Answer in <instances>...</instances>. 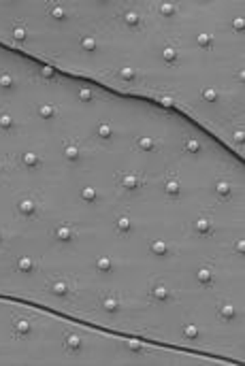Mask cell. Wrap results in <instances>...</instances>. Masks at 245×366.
I'll use <instances>...</instances> for the list:
<instances>
[{"mask_svg":"<svg viewBox=\"0 0 245 366\" xmlns=\"http://www.w3.org/2000/svg\"><path fill=\"white\" fill-rule=\"evenodd\" d=\"M96 81H101L103 85L122 90V92H132V94H143V71L130 66V64H122L118 69L105 71L101 75L94 77Z\"/></svg>","mask_w":245,"mask_h":366,"instance_id":"7a4b0ae2","label":"cell"},{"mask_svg":"<svg viewBox=\"0 0 245 366\" xmlns=\"http://www.w3.org/2000/svg\"><path fill=\"white\" fill-rule=\"evenodd\" d=\"M183 56L186 54L179 49V45L175 41H164L158 49V54H156L158 64L164 66V69H179L181 62H183Z\"/></svg>","mask_w":245,"mask_h":366,"instance_id":"30bf717a","label":"cell"},{"mask_svg":"<svg viewBox=\"0 0 245 366\" xmlns=\"http://www.w3.org/2000/svg\"><path fill=\"white\" fill-rule=\"evenodd\" d=\"M7 243H9L7 228H5V226H0V251H7Z\"/></svg>","mask_w":245,"mask_h":366,"instance_id":"d4e9b609","label":"cell"},{"mask_svg":"<svg viewBox=\"0 0 245 366\" xmlns=\"http://www.w3.org/2000/svg\"><path fill=\"white\" fill-rule=\"evenodd\" d=\"M147 300L154 304H167V302H177V292L171 290L167 283H162L160 279H152L150 288H147Z\"/></svg>","mask_w":245,"mask_h":366,"instance_id":"4fadbf2b","label":"cell"},{"mask_svg":"<svg viewBox=\"0 0 245 366\" xmlns=\"http://www.w3.org/2000/svg\"><path fill=\"white\" fill-rule=\"evenodd\" d=\"M34 118L38 122H45V124H58V118H60V109L58 104L52 102V100H36L34 102Z\"/></svg>","mask_w":245,"mask_h":366,"instance_id":"ac0fdd59","label":"cell"},{"mask_svg":"<svg viewBox=\"0 0 245 366\" xmlns=\"http://www.w3.org/2000/svg\"><path fill=\"white\" fill-rule=\"evenodd\" d=\"M88 151L90 147L85 143H79V141H64V149H62V160L69 169H75L79 171L85 160H88Z\"/></svg>","mask_w":245,"mask_h":366,"instance_id":"52a82bcc","label":"cell"},{"mask_svg":"<svg viewBox=\"0 0 245 366\" xmlns=\"http://www.w3.org/2000/svg\"><path fill=\"white\" fill-rule=\"evenodd\" d=\"M47 230H49V239H52L54 247H60V249H71L75 247L77 239H79V232L81 228L66 222V220H54L47 224Z\"/></svg>","mask_w":245,"mask_h":366,"instance_id":"277c9868","label":"cell"},{"mask_svg":"<svg viewBox=\"0 0 245 366\" xmlns=\"http://www.w3.org/2000/svg\"><path fill=\"white\" fill-rule=\"evenodd\" d=\"M115 185H118V192L124 196V198H132V196H139L141 190H143V177L130 169H124L115 175Z\"/></svg>","mask_w":245,"mask_h":366,"instance_id":"ba28073f","label":"cell"},{"mask_svg":"<svg viewBox=\"0 0 245 366\" xmlns=\"http://www.w3.org/2000/svg\"><path fill=\"white\" fill-rule=\"evenodd\" d=\"M183 232L194 239H211V234L216 232V226L211 218L207 216V211H203V213H196L192 220L183 224Z\"/></svg>","mask_w":245,"mask_h":366,"instance_id":"8992f818","label":"cell"},{"mask_svg":"<svg viewBox=\"0 0 245 366\" xmlns=\"http://www.w3.org/2000/svg\"><path fill=\"white\" fill-rule=\"evenodd\" d=\"M28 43H30V30H28V26L24 22H15L7 45L9 47H18V49H26Z\"/></svg>","mask_w":245,"mask_h":366,"instance_id":"ffe728a7","label":"cell"},{"mask_svg":"<svg viewBox=\"0 0 245 366\" xmlns=\"http://www.w3.org/2000/svg\"><path fill=\"white\" fill-rule=\"evenodd\" d=\"M13 273H18L20 277H36L41 275V265L38 258L30 255V253H20L13 258Z\"/></svg>","mask_w":245,"mask_h":366,"instance_id":"9a60e30c","label":"cell"},{"mask_svg":"<svg viewBox=\"0 0 245 366\" xmlns=\"http://www.w3.org/2000/svg\"><path fill=\"white\" fill-rule=\"evenodd\" d=\"M7 167H9V155H0V185H3V183H5Z\"/></svg>","mask_w":245,"mask_h":366,"instance_id":"cb8c5ba5","label":"cell"},{"mask_svg":"<svg viewBox=\"0 0 245 366\" xmlns=\"http://www.w3.org/2000/svg\"><path fill=\"white\" fill-rule=\"evenodd\" d=\"M192 277H194V281H196V286H199V288L211 290V286L216 283L218 271H216V267H214L211 260H207V262H201L199 267L194 269Z\"/></svg>","mask_w":245,"mask_h":366,"instance_id":"d6986e66","label":"cell"},{"mask_svg":"<svg viewBox=\"0 0 245 366\" xmlns=\"http://www.w3.org/2000/svg\"><path fill=\"white\" fill-rule=\"evenodd\" d=\"M24 81H26V77H20L11 71H0V107L22 87Z\"/></svg>","mask_w":245,"mask_h":366,"instance_id":"7c38bea8","label":"cell"},{"mask_svg":"<svg viewBox=\"0 0 245 366\" xmlns=\"http://www.w3.org/2000/svg\"><path fill=\"white\" fill-rule=\"evenodd\" d=\"M18 164H20V169L22 171H26V173H43V158H41V153L36 151V149H32V147H28V149H24V151H20L18 155Z\"/></svg>","mask_w":245,"mask_h":366,"instance_id":"e0dca14e","label":"cell"},{"mask_svg":"<svg viewBox=\"0 0 245 366\" xmlns=\"http://www.w3.org/2000/svg\"><path fill=\"white\" fill-rule=\"evenodd\" d=\"M15 216L24 222H36L43 218V204L38 192L15 194Z\"/></svg>","mask_w":245,"mask_h":366,"instance_id":"5b68a950","label":"cell"},{"mask_svg":"<svg viewBox=\"0 0 245 366\" xmlns=\"http://www.w3.org/2000/svg\"><path fill=\"white\" fill-rule=\"evenodd\" d=\"M216 318L222 324H243V307L228 298H218Z\"/></svg>","mask_w":245,"mask_h":366,"instance_id":"9c48e42d","label":"cell"},{"mask_svg":"<svg viewBox=\"0 0 245 366\" xmlns=\"http://www.w3.org/2000/svg\"><path fill=\"white\" fill-rule=\"evenodd\" d=\"M94 330L77 326V324H66L64 332H62V347L66 349V353L71 356V364H85V353L90 347V341L94 339Z\"/></svg>","mask_w":245,"mask_h":366,"instance_id":"3957f363","label":"cell"},{"mask_svg":"<svg viewBox=\"0 0 245 366\" xmlns=\"http://www.w3.org/2000/svg\"><path fill=\"white\" fill-rule=\"evenodd\" d=\"M30 79L36 81L38 85H52V83H60L66 79V75H62L56 66L52 64H32L30 66Z\"/></svg>","mask_w":245,"mask_h":366,"instance_id":"8fae6325","label":"cell"},{"mask_svg":"<svg viewBox=\"0 0 245 366\" xmlns=\"http://www.w3.org/2000/svg\"><path fill=\"white\" fill-rule=\"evenodd\" d=\"M73 294H75V277L73 275H54L47 279L45 288L41 290V294L36 296L34 302L69 313Z\"/></svg>","mask_w":245,"mask_h":366,"instance_id":"6da1fadb","label":"cell"},{"mask_svg":"<svg viewBox=\"0 0 245 366\" xmlns=\"http://www.w3.org/2000/svg\"><path fill=\"white\" fill-rule=\"evenodd\" d=\"M111 228H113V232H115L118 237H130V234L134 232V222H132V218L126 213V209H124L122 213H118V216L113 218Z\"/></svg>","mask_w":245,"mask_h":366,"instance_id":"7402d4cb","label":"cell"},{"mask_svg":"<svg viewBox=\"0 0 245 366\" xmlns=\"http://www.w3.org/2000/svg\"><path fill=\"white\" fill-rule=\"evenodd\" d=\"M147 249H150V255L154 260H158V262H164V260L175 255V245L169 239H164V237L147 239Z\"/></svg>","mask_w":245,"mask_h":366,"instance_id":"2e32d148","label":"cell"},{"mask_svg":"<svg viewBox=\"0 0 245 366\" xmlns=\"http://www.w3.org/2000/svg\"><path fill=\"white\" fill-rule=\"evenodd\" d=\"M132 149L141 153H154V151H160V141L150 134H136L132 139Z\"/></svg>","mask_w":245,"mask_h":366,"instance_id":"44dd1931","label":"cell"},{"mask_svg":"<svg viewBox=\"0 0 245 366\" xmlns=\"http://www.w3.org/2000/svg\"><path fill=\"white\" fill-rule=\"evenodd\" d=\"M20 124H18V120L9 113V111H5V109H0V134H15V132H20Z\"/></svg>","mask_w":245,"mask_h":366,"instance_id":"603a6c76","label":"cell"},{"mask_svg":"<svg viewBox=\"0 0 245 366\" xmlns=\"http://www.w3.org/2000/svg\"><path fill=\"white\" fill-rule=\"evenodd\" d=\"M186 188L181 185V181L177 179L175 173H167L160 181V194L167 202H179L186 196Z\"/></svg>","mask_w":245,"mask_h":366,"instance_id":"5bb4252c","label":"cell"}]
</instances>
